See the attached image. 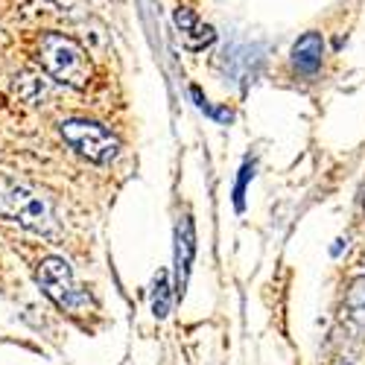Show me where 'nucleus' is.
<instances>
[{
  "instance_id": "0eeeda50",
  "label": "nucleus",
  "mask_w": 365,
  "mask_h": 365,
  "mask_svg": "<svg viewBox=\"0 0 365 365\" xmlns=\"http://www.w3.org/2000/svg\"><path fill=\"white\" fill-rule=\"evenodd\" d=\"M345 307L356 324H365V275H356L351 281L348 295H345Z\"/></svg>"
},
{
  "instance_id": "f03ea898",
  "label": "nucleus",
  "mask_w": 365,
  "mask_h": 365,
  "mask_svg": "<svg viewBox=\"0 0 365 365\" xmlns=\"http://www.w3.org/2000/svg\"><path fill=\"white\" fill-rule=\"evenodd\" d=\"M0 220L15 222L29 231H47L53 222V210L50 202L33 187L0 178Z\"/></svg>"
},
{
  "instance_id": "423d86ee",
  "label": "nucleus",
  "mask_w": 365,
  "mask_h": 365,
  "mask_svg": "<svg viewBox=\"0 0 365 365\" xmlns=\"http://www.w3.org/2000/svg\"><path fill=\"white\" fill-rule=\"evenodd\" d=\"M322 56H324V41L319 33H307L301 36L292 47V68L301 73H316L322 65Z\"/></svg>"
},
{
  "instance_id": "9b49d317",
  "label": "nucleus",
  "mask_w": 365,
  "mask_h": 365,
  "mask_svg": "<svg viewBox=\"0 0 365 365\" xmlns=\"http://www.w3.org/2000/svg\"><path fill=\"white\" fill-rule=\"evenodd\" d=\"M362 205H365V187H362Z\"/></svg>"
},
{
  "instance_id": "20e7f679",
  "label": "nucleus",
  "mask_w": 365,
  "mask_h": 365,
  "mask_svg": "<svg viewBox=\"0 0 365 365\" xmlns=\"http://www.w3.org/2000/svg\"><path fill=\"white\" fill-rule=\"evenodd\" d=\"M62 138L82 158L94 164H108L120 152V140L106 126L91 123V120H68V123H62Z\"/></svg>"
},
{
  "instance_id": "9d476101",
  "label": "nucleus",
  "mask_w": 365,
  "mask_h": 365,
  "mask_svg": "<svg viewBox=\"0 0 365 365\" xmlns=\"http://www.w3.org/2000/svg\"><path fill=\"white\" fill-rule=\"evenodd\" d=\"M252 170L249 167H242V175H240V185H237V207H242V190H246V181H249Z\"/></svg>"
},
{
  "instance_id": "f257e3e1",
  "label": "nucleus",
  "mask_w": 365,
  "mask_h": 365,
  "mask_svg": "<svg viewBox=\"0 0 365 365\" xmlns=\"http://www.w3.org/2000/svg\"><path fill=\"white\" fill-rule=\"evenodd\" d=\"M38 62L41 68L68 88H88L91 76H94V68H91V58L85 53V47L62 33H44L38 41Z\"/></svg>"
},
{
  "instance_id": "6e6552de",
  "label": "nucleus",
  "mask_w": 365,
  "mask_h": 365,
  "mask_svg": "<svg viewBox=\"0 0 365 365\" xmlns=\"http://www.w3.org/2000/svg\"><path fill=\"white\" fill-rule=\"evenodd\" d=\"M170 307H173V289H170L167 272H161L155 278V289H152V313H155V319H164Z\"/></svg>"
},
{
  "instance_id": "1a4fd4ad",
  "label": "nucleus",
  "mask_w": 365,
  "mask_h": 365,
  "mask_svg": "<svg viewBox=\"0 0 365 365\" xmlns=\"http://www.w3.org/2000/svg\"><path fill=\"white\" fill-rule=\"evenodd\" d=\"M175 24L181 26V33H196L199 21L193 15V9H175Z\"/></svg>"
},
{
  "instance_id": "7ed1b4c3",
  "label": "nucleus",
  "mask_w": 365,
  "mask_h": 365,
  "mask_svg": "<svg viewBox=\"0 0 365 365\" xmlns=\"http://www.w3.org/2000/svg\"><path fill=\"white\" fill-rule=\"evenodd\" d=\"M36 281L41 287V292L68 313H76L88 304V295L76 287L73 281V269L65 257H44L38 263V272H36Z\"/></svg>"
},
{
  "instance_id": "39448f33",
  "label": "nucleus",
  "mask_w": 365,
  "mask_h": 365,
  "mask_svg": "<svg viewBox=\"0 0 365 365\" xmlns=\"http://www.w3.org/2000/svg\"><path fill=\"white\" fill-rule=\"evenodd\" d=\"M196 257V231H193V220L181 217L178 228H175V292L181 295L187 287V275Z\"/></svg>"
}]
</instances>
